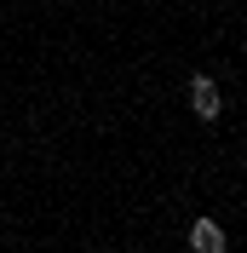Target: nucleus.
Listing matches in <instances>:
<instances>
[{"instance_id": "f257e3e1", "label": "nucleus", "mask_w": 247, "mask_h": 253, "mask_svg": "<svg viewBox=\"0 0 247 253\" xmlns=\"http://www.w3.org/2000/svg\"><path fill=\"white\" fill-rule=\"evenodd\" d=\"M190 110H196L201 121H218V115H224V92H218L213 75H196V81H190Z\"/></svg>"}, {"instance_id": "f03ea898", "label": "nucleus", "mask_w": 247, "mask_h": 253, "mask_svg": "<svg viewBox=\"0 0 247 253\" xmlns=\"http://www.w3.org/2000/svg\"><path fill=\"white\" fill-rule=\"evenodd\" d=\"M230 242H224V224L218 219H196L190 224V253H224Z\"/></svg>"}]
</instances>
